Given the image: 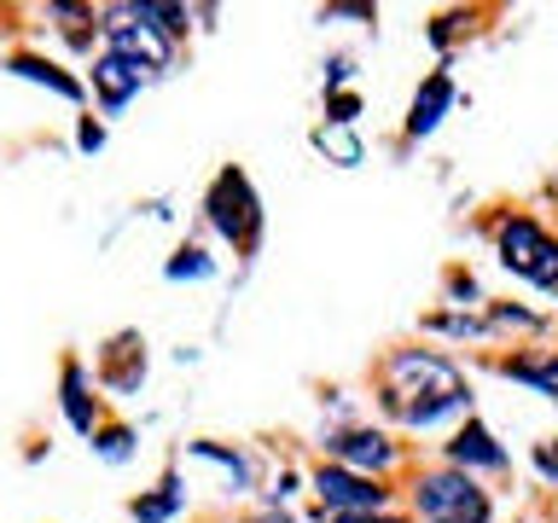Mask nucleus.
<instances>
[{
  "label": "nucleus",
  "mask_w": 558,
  "mask_h": 523,
  "mask_svg": "<svg viewBox=\"0 0 558 523\" xmlns=\"http://www.w3.org/2000/svg\"><path fill=\"white\" fill-rule=\"evenodd\" d=\"M117 17V24H105V41H111V52H117V59H129L134 70H163L169 64V41H163V35H157V29H146V24H134V17L129 12H111Z\"/></svg>",
  "instance_id": "423d86ee"
},
{
  "label": "nucleus",
  "mask_w": 558,
  "mask_h": 523,
  "mask_svg": "<svg viewBox=\"0 0 558 523\" xmlns=\"http://www.w3.org/2000/svg\"><path fill=\"white\" fill-rule=\"evenodd\" d=\"M390 396H384V408H390L396 418H408V425H442V418L465 413L471 396L460 373L442 361V355H425V349H401V355H390Z\"/></svg>",
  "instance_id": "f257e3e1"
},
{
  "label": "nucleus",
  "mask_w": 558,
  "mask_h": 523,
  "mask_svg": "<svg viewBox=\"0 0 558 523\" xmlns=\"http://www.w3.org/2000/svg\"><path fill=\"white\" fill-rule=\"evenodd\" d=\"M326 111H331V117H326L331 129H349V122L361 117V99H355V94H331V105H326Z\"/></svg>",
  "instance_id": "a211bd4d"
},
{
  "label": "nucleus",
  "mask_w": 558,
  "mask_h": 523,
  "mask_svg": "<svg viewBox=\"0 0 558 523\" xmlns=\"http://www.w3.org/2000/svg\"><path fill=\"white\" fill-rule=\"evenodd\" d=\"M331 453H338V465H390L396 460L390 436H378V430H343V436H331Z\"/></svg>",
  "instance_id": "1a4fd4ad"
},
{
  "label": "nucleus",
  "mask_w": 558,
  "mask_h": 523,
  "mask_svg": "<svg viewBox=\"0 0 558 523\" xmlns=\"http://www.w3.org/2000/svg\"><path fill=\"white\" fill-rule=\"evenodd\" d=\"M500 262L523 279H535L541 291H558V239L530 216H512L500 227Z\"/></svg>",
  "instance_id": "20e7f679"
},
{
  "label": "nucleus",
  "mask_w": 558,
  "mask_h": 523,
  "mask_svg": "<svg viewBox=\"0 0 558 523\" xmlns=\"http://www.w3.org/2000/svg\"><path fill=\"white\" fill-rule=\"evenodd\" d=\"M326 523H401V518H373V512H349V518H326Z\"/></svg>",
  "instance_id": "5701e85b"
},
{
  "label": "nucleus",
  "mask_w": 558,
  "mask_h": 523,
  "mask_svg": "<svg viewBox=\"0 0 558 523\" xmlns=\"http://www.w3.org/2000/svg\"><path fill=\"white\" fill-rule=\"evenodd\" d=\"M535 471L547 483H558V442H535Z\"/></svg>",
  "instance_id": "aec40b11"
},
{
  "label": "nucleus",
  "mask_w": 558,
  "mask_h": 523,
  "mask_svg": "<svg viewBox=\"0 0 558 523\" xmlns=\"http://www.w3.org/2000/svg\"><path fill=\"white\" fill-rule=\"evenodd\" d=\"M216 273V262H209L198 244H186V251H174V262H169V279H209Z\"/></svg>",
  "instance_id": "f3484780"
},
{
  "label": "nucleus",
  "mask_w": 558,
  "mask_h": 523,
  "mask_svg": "<svg viewBox=\"0 0 558 523\" xmlns=\"http://www.w3.org/2000/svg\"><path fill=\"white\" fill-rule=\"evenodd\" d=\"M64 413H70V425H76L82 436H94V401H87V384H82L76 361L64 366Z\"/></svg>",
  "instance_id": "ddd939ff"
},
{
  "label": "nucleus",
  "mask_w": 558,
  "mask_h": 523,
  "mask_svg": "<svg viewBox=\"0 0 558 523\" xmlns=\"http://www.w3.org/2000/svg\"><path fill=\"white\" fill-rule=\"evenodd\" d=\"M76 146H82V151H99V146H105V129H99L94 117H82V129H76Z\"/></svg>",
  "instance_id": "412c9836"
},
{
  "label": "nucleus",
  "mask_w": 558,
  "mask_h": 523,
  "mask_svg": "<svg viewBox=\"0 0 558 523\" xmlns=\"http://www.w3.org/2000/svg\"><path fill=\"white\" fill-rule=\"evenodd\" d=\"M512 378L535 384L541 396H558V355H547V361H512Z\"/></svg>",
  "instance_id": "dca6fc26"
},
{
  "label": "nucleus",
  "mask_w": 558,
  "mask_h": 523,
  "mask_svg": "<svg viewBox=\"0 0 558 523\" xmlns=\"http://www.w3.org/2000/svg\"><path fill=\"white\" fill-rule=\"evenodd\" d=\"M448 460L460 465V471H471V465H483V471H500V465H506V448H500L495 436H488V430L477 425V418H471V425H465V430L448 442Z\"/></svg>",
  "instance_id": "6e6552de"
},
{
  "label": "nucleus",
  "mask_w": 558,
  "mask_h": 523,
  "mask_svg": "<svg viewBox=\"0 0 558 523\" xmlns=\"http://www.w3.org/2000/svg\"><path fill=\"white\" fill-rule=\"evenodd\" d=\"M413 500H418V518L425 523H488V495L465 471H430V477H418Z\"/></svg>",
  "instance_id": "7ed1b4c3"
},
{
  "label": "nucleus",
  "mask_w": 558,
  "mask_h": 523,
  "mask_svg": "<svg viewBox=\"0 0 558 523\" xmlns=\"http://www.w3.org/2000/svg\"><path fill=\"white\" fill-rule=\"evenodd\" d=\"M174 512H181V483H174V477L157 483V495H140V500H134V518H140V523H163V518H174Z\"/></svg>",
  "instance_id": "4468645a"
},
{
  "label": "nucleus",
  "mask_w": 558,
  "mask_h": 523,
  "mask_svg": "<svg viewBox=\"0 0 558 523\" xmlns=\"http://www.w3.org/2000/svg\"><path fill=\"white\" fill-rule=\"evenodd\" d=\"M7 70H12V76H24V82H41V87H52L59 99H82V82H76V76H64L59 64L35 59V52H17V59H12Z\"/></svg>",
  "instance_id": "9b49d317"
},
{
  "label": "nucleus",
  "mask_w": 558,
  "mask_h": 523,
  "mask_svg": "<svg viewBox=\"0 0 558 523\" xmlns=\"http://www.w3.org/2000/svg\"><path fill=\"white\" fill-rule=\"evenodd\" d=\"M134 17V24H146V29H157L163 41H181L186 35V7H151V0H140V7H122Z\"/></svg>",
  "instance_id": "f8f14e48"
},
{
  "label": "nucleus",
  "mask_w": 558,
  "mask_h": 523,
  "mask_svg": "<svg viewBox=\"0 0 558 523\" xmlns=\"http://www.w3.org/2000/svg\"><path fill=\"white\" fill-rule=\"evenodd\" d=\"M314 495H320V518H349V512H384L390 506V488L366 483L361 471L349 465H320L314 471Z\"/></svg>",
  "instance_id": "39448f33"
},
{
  "label": "nucleus",
  "mask_w": 558,
  "mask_h": 523,
  "mask_svg": "<svg viewBox=\"0 0 558 523\" xmlns=\"http://www.w3.org/2000/svg\"><path fill=\"white\" fill-rule=\"evenodd\" d=\"M349 76H355V64H349V59H331V70H326V82L338 87V82H349Z\"/></svg>",
  "instance_id": "4be33fe9"
},
{
  "label": "nucleus",
  "mask_w": 558,
  "mask_h": 523,
  "mask_svg": "<svg viewBox=\"0 0 558 523\" xmlns=\"http://www.w3.org/2000/svg\"><path fill=\"white\" fill-rule=\"evenodd\" d=\"M314 146H320L326 157H338L343 169H355V163H361V139L349 134V129H331V122H326L320 134H314Z\"/></svg>",
  "instance_id": "2eb2a0df"
},
{
  "label": "nucleus",
  "mask_w": 558,
  "mask_h": 523,
  "mask_svg": "<svg viewBox=\"0 0 558 523\" xmlns=\"http://www.w3.org/2000/svg\"><path fill=\"white\" fill-rule=\"evenodd\" d=\"M453 105V82L442 76V70H436V76L418 87L413 94V111H408V134H430L436 122H442V111Z\"/></svg>",
  "instance_id": "9d476101"
},
{
  "label": "nucleus",
  "mask_w": 558,
  "mask_h": 523,
  "mask_svg": "<svg viewBox=\"0 0 558 523\" xmlns=\"http://www.w3.org/2000/svg\"><path fill=\"white\" fill-rule=\"evenodd\" d=\"M129 442H134L129 430H105L99 436V453H105V460H129Z\"/></svg>",
  "instance_id": "6ab92c4d"
},
{
  "label": "nucleus",
  "mask_w": 558,
  "mask_h": 523,
  "mask_svg": "<svg viewBox=\"0 0 558 523\" xmlns=\"http://www.w3.org/2000/svg\"><path fill=\"white\" fill-rule=\"evenodd\" d=\"M204 209H209V227H216L233 251H251V244H256L262 204H256L251 181H244V169H221L216 186H209V198H204Z\"/></svg>",
  "instance_id": "f03ea898"
},
{
  "label": "nucleus",
  "mask_w": 558,
  "mask_h": 523,
  "mask_svg": "<svg viewBox=\"0 0 558 523\" xmlns=\"http://www.w3.org/2000/svg\"><path fill=\"white\" fill-rule=\"evenodd\" d=\"M94 87H99V105L105 111H122V105H129L140 87H146V70H134L129 59H117V52H105V59L94 64Z\"/></svg>",
  "instance_id": "0eeeda50"
}]
</instances>
